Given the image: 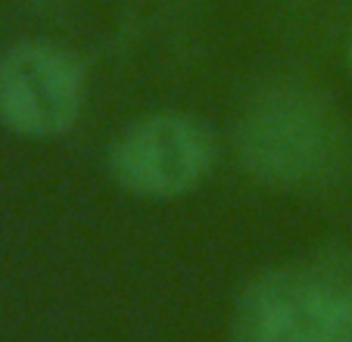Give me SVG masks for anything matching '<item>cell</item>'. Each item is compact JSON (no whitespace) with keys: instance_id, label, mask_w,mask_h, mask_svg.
<instances>
[{"instance_id":"cell-5","label":"cell","mask_w":352,"mask_h":342,"mask_svg":"<svg viewBox=\"0 0 352 342\" xmlns=\"http://www.w3.org/2000/svg\"><path fill=\"white\" fill-rule=\"evenodd\" d=\"M349 69H352V44H349Z\"/></svg>"},{"instance_id":"cell-4","label":"cell","mask_w":352,"mask_h":342,"mask_svg":"<svg viewBox=\"0 0 352 342\" xmlns=\"http://www.w3.org/2000/svg\"><path fill=\"white\" fill-rule=\"evenodd\" d=\"M109 165L116 181L134 196L172 199L209 174L212 140L193 119L162 112L134 122L116 140Z\"/></svg>"},{"instance_id":"cell-1","label":"cell","mask_w":352,"mask_h":342,"mask_svg":"<svg viewBox=\"0 0 352 342\" xmlns=\"http://www.w3.org/2000/svg\"><path fill=\"white\" fill-rule=\"evenodd\" d=\"M237 342H352V258L318 255L262 274L234 317Z\"/></svg>"},{"instance_id":"cell-3","label":"cell","mask_w":352,"mask_h":342,"mask_svg":"<svg viewBox=\"0 0 352 342\" xmlns=\"http://www.w3.org/2000/svg\"><path fill=\"white\" fill-rule=\"evenodd\" d=\"M85 72L66 47L25 41L0 56V122L22 137H56L78 122Z\"/></svg>"},{"instance_id":"cell-2","label":"cell","mask_w":352,"mask_h":342,"mask_svg":"<svg viewBox=\"0 0 352 342\" xmlns=\"http://www.w3.org/2000/svg\"><path fill=\"white\" fill-rule=\"evenodd\" d=\"M246 171L274 187H306L327 178L343 159V125L324 97L280 84L246 109L237 131Z\"/></svg>"}]
</instances>
